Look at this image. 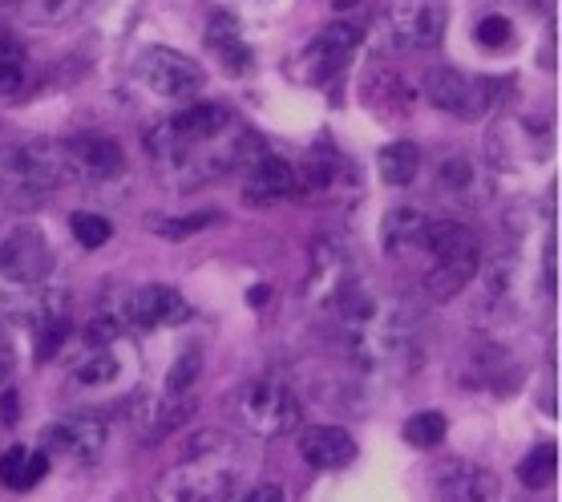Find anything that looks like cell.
Masks as SVG:
<instances>
[{
    "mask_svg": "<svg viewBox=\"0 0 562 502\" xmlns=\"http://www.w3.org/2000/svg\"><path fill=\"white\" fill-rule=\"evenodd\" d=\"M86 4H90V0H25L21 13H25L29 25L57 29V25H65V21H74V16L86 13Z\"/></svg>",
    "mask_w": 562,
    "mask_h": 502,
    "instance_id": "obj_27",
    "label": "cell"
},
{
    "mask_svg": "<svg viewBox=\"0 0 562 502\" xmlns=\"http://www.w3.org/2000/svg\"><path fill=\"white\" fill-rule=\"evenodd\" d=\"M376 167H381V179L389 187H409L422 175V150H417V142H389L376 158Z\"/></svg>",
    "mask_w": 562,
    "mask_h": 502,
    "instance_id": "obj_25",
    "label": "cell"
},
{
    "mask_svg": "<svg viewBox=\"0 0 562 502\" xmlns=\"http://www.w3.org/2000/svg\"><path fill=\"white\" fill-rule=\"evenodd\" d=\"M215 223H223L218 211H194V215H162V220H150V227L158 239H191V235L206 232Z\"/></svg>",
    "mask_w": 562,
    "mask_h": 502,
    "instance_id": "obj_29",
    "label": "cell"
},
{
    "mask_svg": "<svg viewBox=\"0 0 562 502\" xmlns=\"http://www.w3.org/2000/svg\"><path fill=\"white\" fill-rule=\"evenodd\" d=\"M122 377V361L114 348H90L81 361L74 365V381L86 389H110Z\"/></svg>",
    "mask_w": 562,
    "mask_h": 502,
    "instance_id": "obj_26",
    "label": "cell"
},
{
    "mask_svg": "<svg viewBox=\"0 0 562 502\" xmlns=\"http://www.w3.org/2000/svg\"><path fill=\"white\" fill-rule=\"evenodd\" d=\"M300 458L316 470H345L357 462V438L340 425H307L300 434Z\"/></svg>",
    "mask_w": 562,
    "mask_h": 502,
    "instance_id": "obj_18",
    "label": "cell"
},
{
    "mask_svg": "<svg viewBox=\"0 0 562 502\" xmlns=\"http://www.w3.org/2000/svg\"><path fill=\"white\" fill-rule=\"evenodd\" d=\"M194 405H199L194 393H182V398H175V393H162V398L138 393V398L126 405V417H130V430H134L146 446H154V442H162L167 434H175V430L194 413Z\"/></svg>",
    "mask_w": 562,
    "mask_h": 502,
    "instance_id": "obj_12",
    "label": "cell"
},
{
    "mask_svg": "<svg viewBox=\"0 0 562 502\" xmlns=\"http://www.w3.org/2000/svg\"><path fill=\"white\" fill-rule=\"evenodd\" d=\"M554 470H559V450H554V446H535V450L518 462V482H522L526 490H547Z\"/></svg>",
    "mask_w": 562,
    "mask_h": 502,
    "instance_id": "obj_30",
    "label": "cell"
},
{
    "mask_svg": "<svg viewBox=\"0 0 562 502\" xmlns=\"http://www.w3.org/2000/svg\"><path fill=\"white\" fill-rule=\"evenodd\" d=\"M422 252L434 264L425 271V288L434 300H453L465 292V283L482 268V244L465 223L453 220H429L425 223Z\"/></svg>",
    "mask_w": 562,
    "mask_h": 502,
    "instance_id": "obj_3",
    "label": "cell"
},
{
    "mask_svg": "<svg viewBox=\"0 0 562 502\" xmlns=\"http://www.w3.org/2000/svg\"><path fill=\"white\" fill-rule=\"evenodd\" d=\"M199 377H203V353H199V348H187V353H179V361L170 365L167 389H162V393H175V398L194 393Z\"/></svg>",
    "mask_w": 562,
    "mask_h": 502,
    "instance_id": "obj_32",
    "label": "cell"
},
{
    "mask_svg": "<svg viewBox=\"0 0 562 502\" xmlns=\"http://www.w3.org/2000/svg\"><path fill=\"white\" fill-rule=\"evenodd\" d=\"M473 37H477V45L490 53H502L514 45V21L502 13H486L482 21H477V29H473Z\"/></svg>",
    "mask_w": 562,
    "mask_h": 502,
    "instance_id": "obj_33",
    "label": "cell"
},
{
    "mask_svg": "<svg viewBox=\"0 0 562 502\" xmlns=\"http://www.w3.org/2000/svg\"><path fill=\"white\" fill-rule=\"evenodd\" d=\"M482 271V268H477ZM514 288H518V264L514 256H494L482 271V312L494 316L514 300Z\"/></svg>",
    "mask_w": 562,
    "mask_h": 502,
    "instance_id": "obj_23",
    "label": "cell"
},
{
    "mask_svg": "<svg viewBox=\"0 0 562 502\" xmlns=\"http://www.w3.org/2000/svg\"><path fill=\"white\" fill-rule=\"evenodd\" d=\"M49 475V454L33 446H9L0 454V482L9 490H33L41 478Z\"/></svg>",
    "mask_w": 562,
    "mask_h": 502,
    "instance_id": "obj_21",
    "label": "cell"
},
{
    "mask_svg": "<svg viewBox=\"0 0 562 502\" xmlns=\"http://www.w3.org/2000/svg\"><path fill=\"white\" fill-rule=\"evenodd\" d=\"M65 146H69V158H74L77 182H110L126 175L122 146L114 138H105V134H74V138H65Z\"/></svg>",
    "mask_w": 562,
    "mask_h": 502,
    "instance_id": "obj_15",
    "label": "cell"
},
{
    "mask_svg": "<svg viewBox=\"0 0 562 502\" xmlns=\"http://www.w3.org/2000/svg\"><path fill=\"white\" fill-rule=\"evenodd\" d=\"M235 417L256 438H283L300 425V398L280 377H256L235 393Z\"/></svg>",
    "mask_w": 562,
    "mask_h": 502,
    "instance_id": "obj_4",
    "label": "cell"
},
{
    "mask_svg": "<svg viewBox=\"0 0 562 502\" xmlns=\"http://www.w3.org/2000/svg\"><path fill=\"white\" fill-rule=\"evenodd\" d=\"M29 86V49L9 25H0V98H21Z\"/></svg>",
    "mask_w": 562,
    "mask_h": 502,
    "instance_id": "obj_22",
    "label": "cell"
},
{
    "mask_svg": "<svg viewBox=\"0 0 562 502\" xmlns=\"http://www.w3.org/2000/svg\"><path fill=\"white\" fill-rule=\"evenodd\" d=\"M384 45L396 53L434 49L446 33V4L441 0H393L381 16Z\"/></svg>",
    "mask_w": 562,
    "mask_h": 502,
    "instance_id": "obj_6",
    "label": "cell"
},
{
    "mask_svg": "<svg viewBox=\"0 0 562 502\" xmlns=\"http://www.w3.org/2000/svg\"><path fill=\"white\" fill-rule=\"evenodd\" d=\"M437 191L446 194L449 203L465 207V211H482V207L494 203L498 182H494L486 163H477L473 155H449L437 167Z\"/></svg>",
    "mask_w": 562,
    "mask_h": 502,
    "instance_id": "obj_11",
    "label": "cell"
},
{
    "mask_svg": "<svg viewBox=\"0 0 562 502\" xmlns=\"http://www.w3.org/2000/svg\"><path fill=\"white\" fill-rule=\"evenodd\" d=\"M138 78L142 86L162 98V102H187L203 90V69L199 62H191L187 53L167 49V45H150V49L138 57Z\"/></svg>",
    "mask_w": 562,
    "mask_h": 502,
    "instance_id": "obj_7",
    "label": "cell"
},
{
    "mask_svg": "<svg viewBox=\"0 0 562 502\" xmlns=\"http://www.w3.org/2000/svg\"><path fill=\"white\" fill-rule=\"evenodd\" d=\"M239 475H244V454H239V446L227 434L206 430V434H199L187 446V458L162 478L158 494L167 502H218L235 490Z\"/></svg>",
    "mask_w": 562,
    "mask_h": 502,
    "instance_id": "obj_1",
    "label": "cell"
},
{
    "mask_svg": "<svg viewBox=\"0 0 562 502\" xmlns=\"http://www.w3.org/2000/svg\"><path fill=\"white\" fill-rule=\"evenodd\" d=\"M425 215L422 207H393L381 223V244L389 256H413V252H422V239H425Z\"/></svg>",
    "mask_w": 562,
    "mask_h": 502,
    "instance_id": "obj_19",
    "label": "cell"
},
{
    "mask_svg": "<svg viewBox=\"0 0 562 502\" xmlns=\"http://www.w3.org/2000/svg\"><path fill=\"white\" fill-rule=\"evenodd\" d=\"M122 316L134 328H167V324L191 321V304L170 283H142V288H134L126 297Z\"/></svg>",
    "mask_w": 562,
    "mask_h": 502,
    "instance_id": "obj_14",
    "label": "cell"
},
{
    "mask_svg": "<svg viewBox=\"0 0 562 502\" xmlns=\"http://www.w3.org/2000/svg\"><path fill=\"white\" fill-rule=\"evenodd\" d=\"M105 446V422L93 413H74V417H57L41 430V450L49 458H65L74 466L98 462Z\"/></svg>",
    "mask_w": 562,
    "mask_h": 502,
    "instance_id": "obj_8",
    "label": "cell"
},
{
    "mask_svg": "<svg viewBox=\"0 0 562 502\" xmlns=\"http://www.w3.org/2000/svg\"><path fill=\"white\" fill-rule=\"evenodd\" d=\"M360 41H364V33H360L357 25H345V21L328 25L304 49V57H300V65H295V78L312 81V86H324V81L336 78V74L357 57Z\"/></svg>",
    "mask_w": 562,
    "mask_h": 502,
    "instance_id": "obj_9",
    "label": "cell"
},
{
    "mask_svg": "<svg viewBox=\"0 0 562 502\" xmlns=\"http://www.w3.org/2000/svg\"><path fill=\"white\" fill-rule=\"evenodd\" d=\"M425 98L437 105V110H446V114L461 118V122H477V118H486L494 105L502 102V81L494 78H470V74H461V69H449V65H437L429 69L422 81Z\"/></svg>",
    "mask_w": 562,
    "mask_h": 502,
    "instance_id": "obj_5",
    "label": "cell"
},
{
    "mask_svg": "<svg viewBox=\"0 0 562 502\" xmlns=\"http://www.w3.org/2000/svg\"><path fill=\"white\" fill-rule=\"evenodd\" d=\"M231 126V110L218 102H191L182 114L170 118V130L187 142H215Z\"/></svg>",
    "mask_w": 562,
    "mask_h": 502,
    "instance_id": "obj_20",
    "label": "cell"
},
{
    "mask_svg": "<svg viewBox=\"0 0 562 502\" xmlns=\"http://www.w3.org/2000/svg\"><path fill=\"white\" fill-rule=\"evenodd\" d=\"M69 182H77V170L65 138H33L0 150V194L13 203L29 207Z\"/></svg>",
    "mask_w": 562,
    "mask_h": 502,
    "instance_id": "obj_2",
    "label": "cell"
},
{
    "mask_svg": "<svg viewBox=\"0 0 562 502\" xmlns=\"http://www.w3.org/2000/svg\"><path fill=\"white\" fill-rule=\"evenodd\" d=\"M203 41H206V49H211V57L223 65L227 78H244V74H251L256 49H251V41L244 37V29H239L235 16H227V13L211 16Z\"/></svg>",
    "mask_w": 562,
    "mask_h": 502,
    "instance_id": "obj_16",
    "label": "cell"
},
{
    "mask_svg": "<svg viewBox=\"0 0 562 502\" xmlns=\"http://www.w3.org/2000/svg\"><path fill=\"white\" fill-rule=\"evenodd\" d=\"M239 502H283V490L276 482H259L256 490H247Z\"/></svg>",
    "mask_w": 562,
    "mask_h": 502,
    "instance_id": "obj_35",
    "label": "cell"
},
{
    "mask_svg": "<svg viewBox=\"0 0 562 502\" xmlns=\"http://www.w3.org/2000/svg\"><path fill=\"white\" fill-rule=\"evenodd\" d=\"M473 369V386L477 389H498V393H506V389L514 386V377H522V369L514 365L510 353H502V348H486V353H477L470 361Z\"/></svg>",
    "mask_w": 562,
    "mask_h": 502,
    "instance_id": "obj_24",
    "label": "cell"
},
{
    "mask_svg": "<svg viewBox=\"0 0 562 502\" xmlns=\"http://www.w3.org/2000/svg\"><path fill=\"white\" fill-rule=\"evenodd\" d=\"M401 434H405V442H409L413 450H434V446H441V442H446V434H449L446 413H437V410L413 413Z\"/></svg>",
    "mask_w": 562,
    "mask_h": 502,
    "instance_id": "obj_28",
    "label": "cell"
},
{
    "mask_svg": "<svg viewBox=\"0 0 562 502\" xmlns=\"http://www.w3.org/2000/svg\"><path fill=\"white\" fill-rule=\"evenodd\" d=\"M53 268V247L41 227L25 223L0 239V276L9 283H41Z\"/></svg>",
    "mask_w": 562,
    "mask_h": 502,
    "instance_id": "obj_10",
    "label": "cell"
},
{
    "mask_svg": "<svg viewBox=\"0 0 562 502\" xmlns=\"http://www.w3.org/2000/svg\"><path fill=\"white\" fill-rule=\"evenodd\" d=\"M268 297H271V288H251V292H247V300H251V304H268Z\"/></svg>",
    "mask_w": 562,
    "mask_h": 502,
    "instance_id": "obj_37",
    "label": "cell"
},
{
    "mask_svg": "<svg viewBox=\"0 0 562 502\" xmlns=\"http://www.w3.org/2000/svg\"><path fill=\"white\" fill-rule=\"evenodd\" d=\"M86 348H114L122 341V324L114 316H98V321L86 324Z\"/></svg>",
    "mask_w": 562,
    "mask_h": 502,
    "instance_id": "obj_34",
    "label": "cell"
},
{
    "mask_svg": "<svg viewBox=\"0 0 562 502\" xmlns=\"http://www.w3.org/2000/svg\"><path fill=\"white\" fill-rule=\"evenodd\" d=\"M69 232H74V239L81 247H105L110 244V235H114V223L105 220V215H98V211H74L69 215Z\"/></svg>",
    "mask_w": 562,
    "mask_h": 502,
    "instance_id": "obj_31",
    "label": "cell"
},
{
    "mask_svg": "<svg viewBox=\"0 0 562 502\" xmlns=\"http://www.w3.org/2000/svg\"><path fill=\"white\" fill-rule=\"evenodd\" d=\"M288 194H295V167L280 155H256L247 163L244 179V199L256 207L283 203Z\"/></svg>",
    "mask_w": 562,
    "mask_h": 502,
    "instance_id": "obj_17",
    "label": "cell"
},
{
    "mask_svg": "<svg viewBox=\"0 0 562 502\" xmlns=\"http://www.w3.org/2000/svg\"><path fill=\"white\" fill-rule=\"evenodd\" d=\"M434 490L437 502H498L502 482L494 470L465 458H441L434 466Z\"/></svg>",
    "mask_w": 562,
    "mask_h": 502,
    "instance_id": "obj_13",
    "label": "cell"
},
{
    "mask_svg": "<svg viewBox=\"0 0 562 502\" xmlns=\"http://www.w3.org/2000/svg\"><path fill=\"white\" fill-rule=\"evenodd\" d=\"M13 369H16V353H13V345L0 336V389L9 386V377H13Z\"/></svg>",
    "mask_w": 562,
    "mask_h": 502,
    "instance_id": "obj_36",
    "label": "cell"
},
{
    "mask_svg": "<svg viewBox=\"0 0 562 502\" xmlns=\"http://www.w3.org/2000/svg\"><path fill=\"white\" fill-rule=\"evenodd\" d=\"M357 4H364V0H333L336 13H348V9H357Z\"/></svg>",
    "mask_w": 562,
    "mask_h": 502,
    "instance_id": "obj_38",
    "label": "cell"
}]
</instances>
